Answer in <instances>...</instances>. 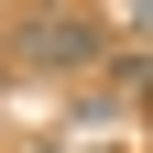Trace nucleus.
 <instances>
[{"label": "nucleus", "mask_w": 153, "mask_h": 153, "mask_svg": "<svg viewBox=\"0 0 153 153\" xmlns=\"http://www.w3.org/2000/svg\"><path fill=\"white\" fill-rule=\"evenodd\" d=\"M0 76H11V66H0Z\"/></svg>", "instance_id": "4"}, {"label": "nucleus", "mask_w": 153, "mask_h": 153, "mask_svg": "<svg viewBox=\"0 0 153 153\" xmlns=\"http://www.w3.org/2000/svg\"><path fill=\"white\" fill-rule=\"evenodd\" d=\"M22 55L33 66H88V55H99V22H88V11H33L22 22Z\"/></svg>", "instance_id": "1"}, {"label": "nucleus", "mask_w": 153, "mask_h": 153, "mask_svg": "<svg viewBox=\"0 0 153 153\" xmlns=\"http://www.w3.org/2000/svg\"><path fill=\"white\" fill-rule=\"evenodd\" d=\"M120 11H131V22H142V33H153V0H120Z\"/></svg>", "instance_id": "2"}, {"label": "nucleus", "mask_w": 153, "mask_h": 153, "mask_svg": "<svg viewBox=\"0 0 153 153\" xmlns=\"http://www.w3.org/2000/svg\"><path fill=\"white\" fill-rule=\"evenodd\" d=\"M0 11H11V0H0Z\"/></svg>", "instance_id": "3"}]
</instances>
